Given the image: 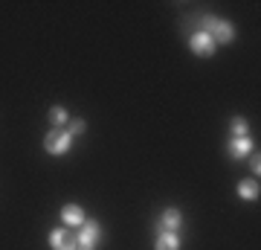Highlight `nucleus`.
<instances>
[{"mask_svg": "<svg viewBox=\"0 0 261 250\" xmlns=\"http://www.w3.org/2000/svg\"><path fill=\"white\" fill-rule=\"evenodd\" d=\"M44 148H47L49 154H56V157H61V154H67L70 148H73V134L64 128H53L44 137Z\"/></svg>", "mask_w": 261, "mask_h": 250, "instance_id": "obj_1", "label": "nucleus"}, {"mask_svg": "<svg viewBox=\"0 0 261 250\" xmlns=\"http://www.w3.org/2000/svg\"><path fill=\"white\" fill-rule=\"evenodd\" d=\"M99 239H102V227L96 221H84L82 227H79V233H75V244L82 250H96Z\"/></svg>", "mask_w": 261, "mask_h": 250, "instance_id": "obj_2", "label": "nucleus"}, {"mask_svg": "<svg viewBox=\"0 0 261 250\" xmlns=\"http://www.w3.org/2000/svg\"><path fill=\"white\" fill-rule=\"evenodd\" d=\"M189 50L195 53V56H215V50H218V44L212 41V35H206V32H195V35L189 38Z\"/></svg>", "mask_w": 261, "mask_h": 250, "instance_id": "obj_3", "label": "nucleus"}, {"mask_svg": "<svg viewBox=\"0 0 261 250\" xmlns=\"http://www.w3.org/2000/svg\"><path fill=\"white\" fill-rule=\"evenodd\" d=\"M49 247L53 250H75V236L70 233V227H56L49 233Z\"/></svg>", "mask_w": 261, "mask_h": 250, "instance_id": "obj_4", "label": "nucleus"}, {"mask_svg": "<svg viewBox=\"0 0 261 250\" xmlns=\"http://www.w3.org/2000/svg\"><path fill=\"white\" fill-rule=\"evenodd\" d=\"M180 227H183V213H180L177 207H168V210H163V215H160V230L177 233Z\"/></svg>", "mask_w": 261, "mask_h": 250, "instance_id": "obj_5", "label": "nucleus"}, {"mask_svg": "<svg viewBox=\"0 0 261 250\" xmlns=\"http://www.w3.org/2000/svg\"><path fill=\"white\" fill-rule=\"evenodd\" d=\"M209 35H212L215 44H232V41H235V27L229 24V20L218 18V24L212 27V32H209Z\"/></svg>", "mask_w": 261, "mask_h": 250, "instance_id": "obj_6", "label": "nucleus"}, {"mask_svg": "<svg viewBox=\"0 0 261 250\" xmlns=\"http://www.w3.org/2000/svg\"><path fill=\"white\" fill-rule=\"evenodd\" d=\"M61 221H64V227H82L87 218H84V210L79 204H64L61 207Z\"/></svg>", "mask_w": 261, "mask_h": 250, "instance_id": "obj_7", "label": "nucleus"}, {"mask_svg": "<svg viewBox=\"0 0 261 250\" xmlns=\"http://www.w3.org/2000/svg\"><path fill=\"white\" fill-rule=\"evenodd\" d=\"M229 154L232 160H244L252 154V140L250 137H232L229 140Z\"/></svg>", "mask_w": 261, "mask_h": 250, "instance_id": "obj_8", "label": "nucleus"}, {"mask_svg": "<svg viewBox=\"0 0 261 250\" xmlns=\"http://www.w3.org/2000/svg\"><path fill=\"white\" fill-rule=\"evenodd\" d=\"M180 236L177 233H166V230H160L157 241H154V250H180Z\"/></svg>", "mask_w": 261, "mask_h": 250, "instance_id": "obj_9", "label": "nucleus"}, {"mask_svg": "<svg viewBox=\"0 0 261 250\" xmlns=\"http://www.w3.org/2000/svg\"><path fill=\"white\" fill-rule=\"evenodd\" d=\"M238 195H241L244 201H258V195H261L258 180H241L238 184Z\"/></svg>", "mask_w": 261, "mask_h": 250, "instance_id": "obj_10", "label": "nucleus"}, {"mask_svg": "<svg viewBox=\"0 0 261 250\" xmlns=\"http://www.w3.org/2000/svg\"><path fill=\"white\" fill-rule=\"evenodd\" d=\"M49 120H53L56 128H61V125L70 122V113H67V108H61V105H53V108H49Z\"/></svg>", "mask_w": 261, "mask_h": 250, "instance_id": "obj_11", "label": "nucleus"}, {"mask_svg": "<svg viewBox=\"0 0 261 250\" xmlns=\"http://www.w3.org/2000/svg\"><path fill=\"white\" fill-rule=\"evenodd\" d=\"M229 131H232V137H250V122L244 120V117H232Z\"/></svg>", "mask_w": 261, "mask_h": 250, "instance_id": "obj_12", "label": "nucleus"}, {"mask_svg": "<svg viewBox=\"0 0 261 250\" xmlns=\"http://www.w3.org/2000/svg\"><path fill=\"white\" fill-rule=\"evenodd\" d=\"M215 24H218V18H215V15H203V18H197V27H200L197 32H206V35H209Z\"/></svg>", "mask_w": 261, "mask_h": 250, "instance_id": "obj_13", "label": "nucleus"}, {"mask_svg": "<svg viewBox=\"0 0 261 250\" xmlns=\"http://www.w3.org/2000/svg\"><path fill=\"white\" fill-rule=\"evenodd\" d=\"M84 128H87V125H84V120H73L67 131H70V134H73V140H75L79 134H84Z\"/></svg>", "mask_w": 261, "mask_h": 250, "instance_id": "obj_14", "label": "nucleus"}, {"mask_svg": "<svg viewBox=\"0 0 261 250\" xmlns=\"http://www.w3.org/2000/svg\"><path fill=\"white\" fill-rule=\"evenodd\" d=\"M250 169H252V175H255V180H258V172H261V157H258V151H255V154H250Z\"/></svg>", "mask_w": 261, "mask_h": 250, "instance_id": "obj_15", "label": "nucleus"}, {"mask_svg": "<svg viewBox=\"0 0 261 250\" xmlns=\"http://www.w3.org/2000/svg\"><path fill=\"white\" fill-rule=\"evenodd\" d=\"M75 250H82V247H75Z\"/></svg>", "mask_w": 261, "mask_h": 250, "instance_id": "obj_16", "label": "nucleus"}]
</instances>
